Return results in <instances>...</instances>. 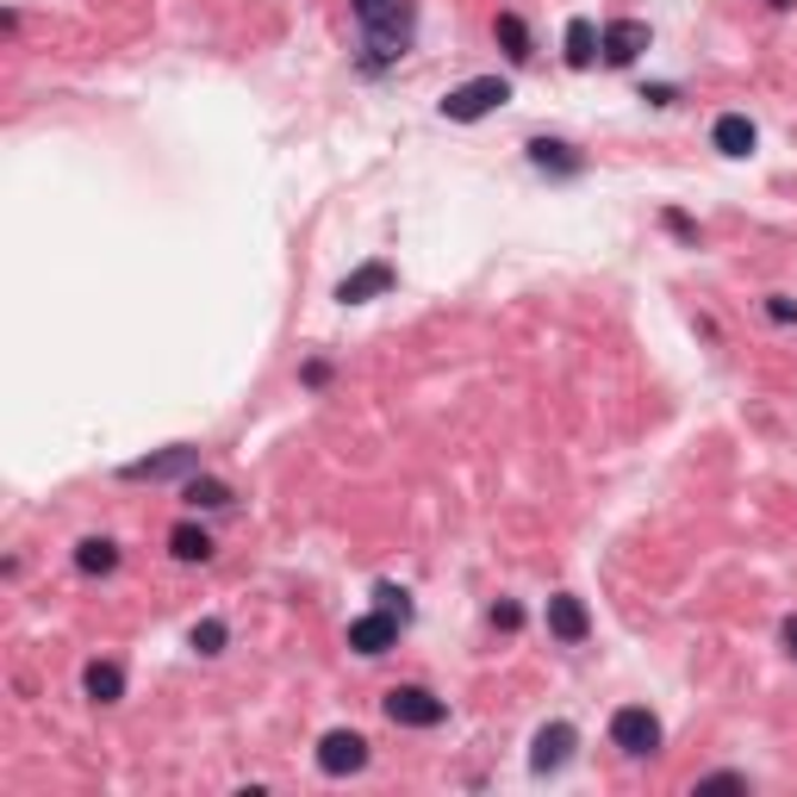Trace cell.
Listing matches in <instances>:
<instances>
[{"instance_id":"18","label":"cell","mask_w":797,"mask_h":797,"mask_svg":"<svg viewBox=\"0 0 797 797\" xmlns=\"http://www.w3.org/2000/svg\"><path fill=\"white\" fill-rule=\"evenodd\" d=\"M598 63V26L592 19H567V69H592Z\"/></svg>"},{"instance_id":"28","label":"cell","mask_w":797,"mask_h":797,"mask_svg":"<svg viewBox=\"0 0 797 797\" xmlns=\"http://www.w3.org/2000/svg\"><path fill=\"white\" fill-rule=\"evenodd\" d=\"M773 7H779V13H785V7H791V0H773Z\"/></svg>"},{"instance_id":"23","label":"cell","mask_w":797,"mask_h":797,"mask_svg":"<svg viewBox=\"0 0 797 797\" xmlns=\"http://www.w3.org/2000/svg\"><path fill=\"white\" fill-rule=\"evenodd\" d=\"M492 629H505V636H511V629H524V605L499 598V605H492Z\"/></svg>"},{"instance_id":"24","label":"cell","mask_w":797,"mask_h":797,"mask_svg":"<svg viewBox=\"0 0 797 797\" xmlns=\"http://www.w3.org/2000/svg\"><path fill=\"white\" fill-rule=\"evenodd\" d=\"M660 225H667V231L679 237V243H691V250H698V225H691L686 212H660Z\"/></svg>"},{"instance_id":"14","label":"cell","mask_w":797,"mask_h":797,"mask_svg":"<svg viewBox=\"0 0 797 797\" xmlns=\"http://www.w3.org/2000/svg\"><path fill=\"white\" fill-rule=\"evenodd\" d=\"M76 574H88V579L119 574V542H112V536H81L76 542Z\"/></svg>"},{"instance_id":"27","label":"cell","mask_w":797,"mask_h":797,"mask_svg":"<svg viewBox=\"0 0 797 797\" xmlns=\"http://www.w3.org/2000/svg\"><path fill=\"white\" fill-rule=\"evenodd\" d=\"M779 641H785V655L797 660V610H791V617H785V624H779Z\"/></svg>"},{"instance_id":"9","label":"cell","mask_w":797,"mask_h":797,"mask_svg":"<svg viewBox=\"0 0 797 797\" xmlns=\"http://www.w3.org/2000/svg\"><path fill=\"white\" fill-rule=\"evenodd\" d=\"M542 617H548V636L561 641V648H579V641L592 636V610H586V598L579 592H555Z\"/></svg>"},{"instance_id":"8","label":"cell","mask_w":797,"mask_h":797,"mask_svg":"<svg viewBox=\"0 0 797 797\" xmlns=\"http://www.w3.org/2000/svg\"><path fill=\"white\" fill-rule=\"evenodd\" d=\"M648 44H655V32H648L641 19H610L605 32H598V57H605L610 69H629Z\"/></svg>"},{"instance_id":"25","label":"cell","mask_w":797,"mask_h":797,"mask_svg":"<svg viewBox=\"0 0 797 797\" xmlns=\"http://www.w3.org/2000/svg\"><path fill=\"white\" fill-rule=\"evenodd\" d=\"M766 318H773V325H797V299H785V293H766Z\"/></svg>"},{"instance_id":"21","label":"cell","mask_w":797,"mask_h":797,"mask_svg":"<svg viewBox=\"0 0 797 797\" xmlns=\"http://www.w3.org/2000/svg\"><path fill=\"white\" fill-rule=\"evenodd\" d=\"M375 605H380V610H392L399 624H411V592H406V586H392V579H380V586H375Z\"/></svg>"},{"instance_id":"13","label":"cell","mask_w":797,"mask_h":797,"mask_svg":"<svg viewBox=\"0 0 797 797\" xmlns=\"http://www.w3.org/2000/svg\"><path fill=\"white\" fill-rule=\"evenodd\" d=\"M710 143H717L723 157H748L754 143H760V131H754L748 112H723L717 126H710Z\"/></svg>"},{"instance_id":"12","label":"cell","mask_w":797,"mask_h":797,"mask_svg":"<svg viewBox=\"0 0 797 797\" xmlns=\"http://www.w3.org/2000/svg\"><path fill=\"white\" fill-rule=\"evenodd\" d=\"M524 157H530L542 175H579L586 169V157H579L574 143H561V138H530L524 143Z\"/></svg>"},{"instance_id":"26","label":"cell","mask_w":797,"mask_h":797,"mask_svg":"<svg viewBox=\"0 0 797 797\" xmlns=\"http://www.w3.org/2000/svg\"><path fill=\"white\" fill-rule=\"evenodd\" d=\"M299 380H306V387H325V380H330V361H306V368H299Z\"/></svg>"},{"instance_id":"19","label":"cell","mask_w":797,"mask_h":797,"mask_svg":"<svg viewBox=\"0 0 797 797\" xmlns=\"http://www.w3.org/2000/svg\"><path fill=\"white\" fill-rule=\"evenodd\" d=\"M169 555H175V561H212V536H206L200 530V524H175V530H169Z\"/></svg>"},{"instance_id":"20","label":"cell","mask_w":797,"mask_h":797,"mask_svg":"<svg viewBox=\"0 0 797 797\" xmlns=\"http://www.w3.org/2000/svg\"><path fill=\"white\" fill-rule=\"evenodd\" d=\"M188 641L200 648V655H225V641H231V629H225V617H200V624L188 629Z\"/></svg>"},{"instance_id":"17","label":"cell","mask_w":797,"mask_h":797,"mask_svg":"<svg viewBox=\"0 0 797 797\" xmlns=\"http://www.w3.org/2000/svg\"><path fill=\"white\" fill-rule=\"evenodd\" d=\"M492 38H499V50L511 57V63H530V57H536V44H530V26H524L517 13H499V19H492Z\"/></svg>"},{"instance_id":"4","label":"cell","mask_w":797,"mask_h":797,"mask_svg":"<svg viewBox=\"0 0 797 797\" xmlns=\"http://www.w3.org/2000/svg\"><path fill=\"white\" fill-rule=\"evenodd\" d=\"M380 710H387V723H399V729H437V723H449V704L424 686H392L387 698H380Z\"/></svg>"},{"instance_id":"1","label":"cell","mask_w":797,"mask_h":797,"mask_svg":"<svg viewBox=\"0 0 797 797\" xmlns=\"http://www.w3.org/2000/svg\"><path fill=\"white\" fill-rule=\"evenodd\" d=\"M349 13L361 26V69H392L411 50V32H418V7L411 0H349Z\"/></svg>"},{"instance_id":"2","label":"cell","mask_w":797,"mask_h":797,"mask_svg":"<svg viewBox=\"0 0 797 797\" xmlns=\"http://www.w3.org/2000/svg\"><path fill=\"white\" fill-rule=\"evenodd\" d=\"M505 100H511V81L505 76H474V81H461V88L442 94V119H449V126H480L486 112H499Z\"/></svg>"},{"instance_id":"5","label":"cell","mask_w":797,"mask_h":797,"mask_svg":"<svg viewBox=\"0 0 797 797\" xmlns=\"http://www.w3.org/2000/svg\"><path fill=\"white\" fill-rule=\"evenodd\" d=\"M188 474H200V449H193V442H175V449H162V455L126 461V468H119V480H131V486H157V480H188Z\"/></svg>"},{"instance_id":"22","label":"cell","mask_w":797,"mask_h":797,"mask_svg":"<svg viewBox=\"0 0 797 797\" xmlns=\"http://www.w3.org/2000/svg\"><path fill=\"white\" fill-rule=\"evenodd\" d=\"M698 791H748V773H704Z\"/></svg>"},{"instance_id":"10","label":"cell","mask_w":797,"mask_h":797,"mask_svg":"<svg viewBox=\"0 0 797 797\" xmlns=\"http://www.w3.org/2000/svg\"><path fill=\"white\" fill-rule=\"evenodd\" d=\"M399 617H392V610H368V617H356V624H349V648H356L361 660H380L387 655V648H399Z\"/></svg>"},{"instance_id":"3","label":"cell","mask_w":797,"mask_h":797,"mask_svg":"<svg viewBox=\"0 0 797 797\" xmlns=\"http://www.w3.org/2000/svg\"><path fill=\"white\" fill-rule=\"evenodd\" d=\"M610 748L629 754V760H648L660 748V717L648 704H624V710H610Z\"/></svg>"},{"instance_id":"6","label":"cell","mask_w":797,"mask_h":797,"mask_svg":"<svg viewBox=\"0 0 797 797\" xmlns=\"http://www.w3.org/2000/svg\"><path fill=\"white\" fill-rule=\"evenodd\" d=\"M361 766H368V735L330 729L325 741H318V773H325V779H349V773H361Z\"/></svg>"},{"instance_id":"16","label":"cell","mask_w":797,"mask_h":797,"mask_svg":"<svg viewBox=\"0 0 797 797\" xmlns=\"http://www.w3.org/2000/svg\"><path fill=\"white\" fill-rule=\"evenodd\" d=\"M181 499H188V511H225V505H231V486L212 480V474H188V480H181Z\"/></svg>"},{"instance_id":"15","label":"cell","mask_w":797,"mask_h":797,"mask_svg":"<svg viewBox=\"0 0 797 797\" xmlns=\"http://www.w3.org/2000/svg\"><path fill=\"white\" fill-rule=\"evenodd\" d=\"M81 691H88L94 704H119V698H126V667H119V660H88Z\"/></svg>"},{"instance_id":"11","label":"cell","mask_w":797,"mask_h":797,"mask_svg":"<svg viewBox=\"0 0 797 797\" xmlns=\"http://www.w3.org/2000/svg\"><path fill=\"white\" fill-rule=\"evenodd\" d=\"M574 748H579L574 723H542L536 741H530V773H561V766L574 760Z\"/></svg>"},{"instance_id":"7","label":"cell","mask_w":797,"mask_h":797,"mask_svg":"<svg viewBox=\"0 0 797 797\" xmlns=\"http://www.w3.org/2000/svg\"><path fill=\"white\" fill-rule=\"evenodd\" d=\"M392 281H399V268H392L387 256H375V262L349 268L343 281H337V306H368V299L392 293Z\"/></svg>"}]
</instances>
